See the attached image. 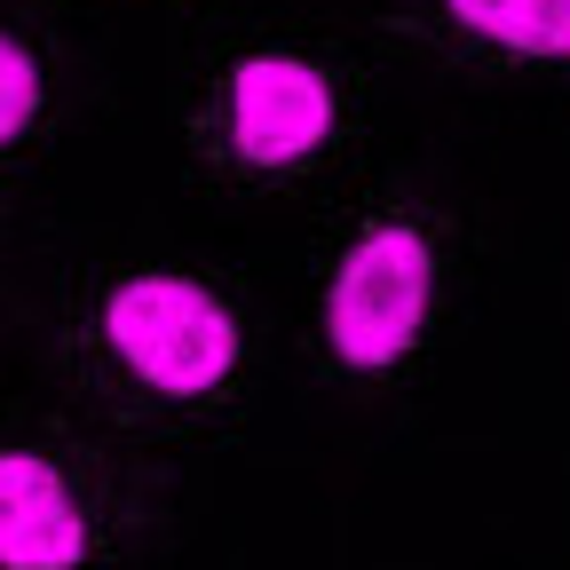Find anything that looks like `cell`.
<instances>
[{"label":"cell","instance_id":"5","mask_svg":"<svg viewBox=\"0 0 570 570\" xmlns=\"http://www.w3.org/2000/svg\"><path fill=\"white\" fill-rule=\"evenodd\" d=\"M420 24L499 71H570V0H412Z\"/></svg>","mask_w":570,"mask_h":570},{"label":"cell","instance_id":"6","mask_svg":"<svg viewBox=\"0 0 570 570\" xmlns=\"http://www.w3.org/2000/svg\"><path fill=\"white\" fill-rule=\"evenodd\" d=\"M40 119H48V71H40V56H32L24 32L0 24V159L24 151Z\"/></svg>","mask_w":570,"mask_h":570},{"label":"cell","instance_id":"1","mask_svg":"<svg viewBox=\"0 0 570 570\" xmlns=\"http://www.w3.org/2000/svg\"><path fill=\"white\" fill-rule=\"evenodd\" d=\"M348 135L341 63L302 40H246L190 96V151L223 183H294Z\"/></svg>","mask_w":570,"mask_h":570},{"label":"cell","instance_id":"3","mask_svg":"<svg viewBox=\"0 0 570 570\" xmlns=\"http://www.w3.org/2000/svg\"><path fill=\"white\" fill-rule=\"evenodd\" d=\"M436 294H444V254L436 230L420 214H373L356 223L325 269L317 294V341L325 365L348 381H389L428 348L436 325Z\"/></svg>","mask_w":570,"mask_h":570},{"label":"cell","instance_id":"4","mask_svg":"<svg viewBox=\"0 0 570 570\" xmlns=\"http://www.w3.org/2000/svg\"><path fill=\"white\" fill-rule=\"evenodd\" d=\"M96 554L88 491L56 452L0 444V570H71Z\"/></svg>","mask_w":570,"mask_h":570},{"label":"cell","instance_id":"2","mask_svg":"<svg viewBox=\"0 0 570 570\" xmlns=\"http://www.w3.org/2000/svg\"><path fill=\"white\" fill-rule=\"evenodd\" d=\"M88 356L135 404L206 412L246 373V317L223 285L190 269H127L88 309Z\"/></svg>","mask_w":570,"mask_h":570}]
</instances>
